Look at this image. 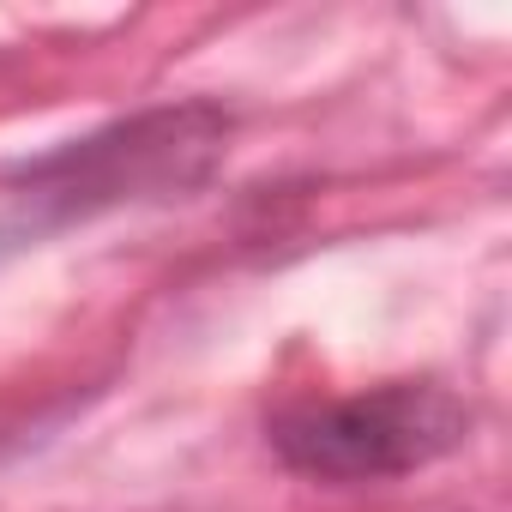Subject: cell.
Masks as SVG:
<instances>
[{
  "mask_svg": "<svg viewBox=\"0 0 512 512\" xmlns=\"http://www.w3.org/2000/svg\"><path fill=\"white\" fill-rule=\"evenodd\" d=\"M470 428V410L434 380H386L350 398L296 404L272 422V446L290 470L320 482H386L446 458Z\"/></svg>",
  "mask_w": 512,
  "mask_h": 512,
  "instance_id": "1",
  "label": "cell"
}]
</instances>
